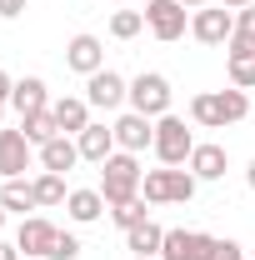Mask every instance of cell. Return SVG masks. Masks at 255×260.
<instances>
[{
	"label": "cell",
	"mask_w": 255,
	"mask_h": 260,
	"mask_svg": "<svg viewBox=\"0 0 255 260\" xmlns=\"http://www.w3.org/2000/svg\"><path fill=\"white\" fill-rule=\"evenodd\" d=\"M230 85L235 90H255V55L250 60H230Z\"/></svg>",
	"instance_id": "26"
},
{
	"label": "cell",
	"mask_w": 255,
	"mask_h": 260,
	"mask_svg": "<svg viewBox=\"0 0 255 260\" xmlns=\"http://www.w3.org/2000/svg\"><path fill=\"white\" fill-rule=\"evenodd\" d=\"M20 10H25V0H0V15H5V20H15Z\"/></svg>",
	"instance_id": "32"
},
{
	"label": "cell",
	"mask_w": 255,
	"mask_h": 260,
	"mask_svg": "<svg viewBox=\"0 0 255 260\" xmlns=\"http://www.w3.org/2000/svg\"><path fill=\"white\" fill-rule=\"evenodd\" d=\"M210 260H245V255H240V245H235V240H215Z\"/></svg>",
	"instance_id": "29"
},
{
	"label": "cell",
	"mask_w": 255,
	"mask_h": 260,
	"mask_svg": "<svg viewBox=\"0 0 255 260\" xmlns=\"http://www.w3.org/2000/svg\"><path fill=\"white\" fill-rule=\"evenodd\" d=\"M140 30H145V10H115L110 15V35L115 40H135Z\"/></svg>",
	"instance_id": "25"
},
{
	"label": "cell",
	"mask_w": 255,
	"mask_h": 260,
	"mask_svg": "<svg viewBox=\"0 0 255 260\" xmlns=\"http://www.w3.org/2000/svg\"><path fill=\"white\" fill-rule=\"evenodd\" d=\"M225 165H230V155H225V145H195L190 150V160H185V170H190L195 180H220L225 175Z\"/></svg>",
	"instance_id": "15"
},
{
	"label": "cell",
	"mask_w": 255,
	"mask_h": 260,
	"mask_svg": "<svg viewBox=\"0 0 255 260\" xmlns=\"http://www.w3.org/2000/svg\"><path fill=\"white\" fill-rule=\"evenodd\" d=\"M160 240H165V230L155 220H140L135 230H125V250H135V255H160Z\"/></svg>",
	"instance_id": "21"
},
{
	"label": "cell",
	"mask_w": 255,
	"mask_h": 260,
	"mask_svg": "<svg viewBox=\"0 0 255 260\" xmlns=\"http://www.w3.org/2000/svg\"><path fill=\"white\" fill-rule=\"evenodd\" d=\"M0 205H5L10 215H20V220H25V210H35L40 200H35V185H30V180H5V190H0Z\"/></svg>",
	"instance_id": "20"
},
{
	"label": "cell",
	"mask_w": 255,
	"mask_h": 260,
	"mask_svg": "<svg viewBox=\"0 0 255 260\" xmlns=\"http://www.w3.org/2000/svg\"><path fill=\"white\" fill-rule=\"evenodd\" d=\"M235 30H245V35H255V5H245L240 15H235Z\"/></svg>",
	"instance_id": "30"
},
{
	"label": "cell",
	"mask_w": 255,
	"mask_h": 260,
	"mask_svg": "<svg viewBox=\"0 0 255 260\" xmlns=\"http://www.w3.org/2000/svg\"><path fill=\"white\" fill-rule=\"evenodd\" d=\"M195 180L190 170H180V165H165V170H145V180H140V195L150 200V205H185L195 195Z\"/></svg>",
	"instance_id": "3"
},
{
	"label": "cell",
	"mask_w": 255,
	"mask_h": 260,
	"mask_svg": "<svg viewBox=\"0 0 255 260\" xmlns=\"http://www.w3.org/2000/svg\"><path fill=\"white\" fill-rule=\"evenodd\" d=\"M160 155V165H185L195 150V135L185 130V120L180 115H160L155 120V145H150Z\"/></svg>",
	"instance_id": "5"
},
{
	"label": "cell",
	"mask_w": 255,
	"mask_h": 260,
	"mask_svg": "<svg viewBox=\"0 0 255 260\" xmlns=\"http://www.w3.org/2000/svg\"><path fill=\"white\" fill-rule=\"evenodd\" d=\"M75 255H80V240H75L70 230H60V235H55V250H50V260H75Z\"/></svg>",
	"instance_id": "28"
},
{
	"label": "cell",
	"mask_w": 255,
	"mask_h": 260,
	"mask_svg": "<svg viewBox=\"0 0 255 260\" xmlns=\"http://www.w3.org/2000/svg\"><path fill=\"white\" fill-rule=\"evenodd\" d=\"M145 25H150L155 40L170 45V40H180V35H185L190 20H185V5H180V0H150V5H145Z\"/></svg>",
	"instance_id": "7"
},
{
	"label": "cell",
	"mask_w": 255,
	"mask_h": 260,
	"mask_svg": "<svg viewBox=\"0 0 255 260\" xmlns=\"http://www.w3.org/2000/svg\"><path fill=\"white\" fill-rule=\"evenodd\" d=\"M180 5H185V10H205L210 0H180Z\"/></svg>",
	"instance_id": "35"
},
{
	"label": "cell",
	"mask_w": 255,
	"mask_h": 260,
	"mask_svg": "<svg viewBox=\"0 0 255 260\" xmlns=\"http://www.w3.org/2000/svg\"><path fill=\"white\" fill-rule=\"evenodd\" d=\"M85 100L100 105V110H120L130 100V80H120L115 70H95V75L85 80Z\"/></svg>",
	"instance_id": "12"
},
{
	"label": "cell",
	"mask_w": 255,
	"mask_h": 260,
	"mask_svg": "<svg viewBox=\"0 0 255 260\" xmlns=\"http://www.w3.org/2000/svg\"><path fill=\"white\" fill-rule=\"evenodd\" d=\"M225 45H230V50H225V60H250V55H255V35H245V30H235Z\"/></svg>",
	"instance_id": "27"
},
{
	"label": "cell",
	"mask_w": 255,
	"mask_h": 260,
	"mask_svg": "<svg viewBox=\"0 0 255 260\" xmlns=\"http://www.w3.org/2000/svg\"><path fill=\"white\" fill-rule=\"evenodd\" d=\"M50 110H55L60 135H80V130L90 125V100H85V95H65V100H55Z\"/></svg>",
	"instance_id": "17"
},
{
	"label": "cell",
	"mask_w": 255,
	"mask_h": 260,
	"mask_svg": "<svg viewBox=\"0 0 255 260\" xmlns=\"http://www.w3.org/2000/svg\"><path fill=\"white\" fill-rule=\"evenodd\" d=\"M115 5H120V0H115Z\"/></svg>",
	"instance_id": "40"
},
{
	"label": "cell",
	"mask_w": 255,
	"mask_h": 260,
	"mask_svg": "<svg viewBox=\"0 0 255 260\" xmlns=\"http://www.w3.org/2000/svg\"><path fill=\"white\" fill-rule=\"evenodd\" d=\"M135 260H160V255H135Z\"/></svg>",
	"instance_id": "39"
},
{
	"label": "cell",
	"mask_w": 255,
	"mask_h": 260,
	"mask_svg": "<svg viewBox=\"0 0 255 260\" xmlns=\"http://www.w3.org/2000/svg\"><path fill=\"white\" fill-rule=\"evenodd\" d=\"M145 205H150L145 195H135V200H120V205H110V220H115L120 230H135L140 220H150V210H145Z\"/></svg>",
	"instance_id": "24"
},
{
	"label": "cell",
	"mask_w": 255,
	"mask_h": 260,
	"mask_svg": "<svg viewBox=\"0 0 255 260\" xmlns=\"http://www.w3.org/2000/svg\"><path fill=\"white\" fill-rule=\"evenodd\" d=\"M30 155L35 145L25 140V130H0V175L5 180H20L30 170Z\"/></svg>",
	"instance_id": "11"
},
{
	"label": "cell",
	"mask_w": 255,
	"mask_h": 260,
	"mask_svg": "<svg viewBox=\"0 0 255 260\" xmlns=\"http://www.w3.org/2000/svg\"><path fill=\"white\" fill-rule=\"evenodd\" d=\"M35 185V200H40V205H65V175H55V170H40V175H35L30 180Z\"/></svg>",
	"instance_id": "23"
},
{
	"label": "cell",
	"mask_w": 255,
	"mask_h": 260,
	"mask_svg": "<svg viewBox=\"0 0 255 260\" xmlns=\"http://www.w3.org/2000/svg\"><path fill=\"white\" fill-rule=\"evenodd\" d=\"M5 215H10V210H5V205H0V230H5Z\"/></svg>",
	"instance_id": "37"
},
{
	"label": "cell",
	"mask_w": 255,
	"mask_h": 260,
	"mask_svg": "<svg viewBox=\"0 0 255 260\" xmlns=\"http://www.w3.org/2000/svg\"><path fill=\"white\" fill-rule=\"evenodd\" d=\"M215 250V235L205 230H165L160 240V260H210Z\"/></svg>",
	"instance_id": "6"
},
{
	"label": "cell",
	"mask_w": 255,
	"mask_h": 260,
	"mask_svg": "<svg viewBox=\"0 0 255 260\" xmlns=\"http://www.w3.org/2000/svg\"><path fill=\"white\" fill-rule=\"evenodd\" d=\"M65 210H70L75 225L100 220V215H105V195H100V185H95V190H90V185H85V190H70V195H65Z\"/></svg>",
	"instance_id": "19"
},
{
	"label": "cell",
	"mask_w": 255,
	"mask_h": 260,
	"mask_svg": "<svg viewBox=\"0 0 255 260\" xmlns=\"http://www.w3.org/2000/svg\"><path fill=\"white\" fill-rule=\"evenodd\" d=\"M55 235H60V230L50 225V220L25 215V220H20V230H15V245H20V255H25V260H50V250H55Z\"/></svg>",
	"instance_id": "9"
},
{
	"label": "cell",
	"mask_w": 255,
	"mask_h": 260,
	"mask_svg": "<svg viewBox=\"0 0 255 260\" xmlns=\"http://www.w3.org/2000/svg\"><path fill=\"white\" fill-rule=\"evenodd\" d=\"M245 185H250V190H255V160H250V170H245Z\"/></svg>",
	"instance_id": "36"
},
{
	"label": "cell",
	"mask_w": 255,
	"mask_h": 260,
	"mask_svg": "<svg viewBox=\"0 0 255 260\" xmlns=\"http://www.w3.org/2000/svg\"><path fill=\"white\" fill-rule=\"evenodd\" d=\"M10 105H15V115L25 120L35 110H50V95H45V80L40 75H25V80H15V90H10Z\"/></svg>",
	"instance_id": "16"
},
{
	"label": "cell",
	"mask_w": 255,
	"mask_h": 260,
	"mask_svg": "<svg viewBox=\"0 0 255 260\" xmlns=\"http://www.w3.org/2000/svg\"><path fill=\"white\" fill-rule=\"evenodd\" d=\"M0 130H5V105H0Z\"/></svg>",
	"instance_id": "38"
},
{
	"label": "cell",
	"mask_w": 255,
	"mask_h": 260,
	"mask_svg": "<svg viewBox=\"0 0 255 260\" xmlns=\"http://www.w3.org/2000/svg\"><path fill=\"white\" fill-rule=\"evenodd\" d=\"M250 115V95L245 90H200V95L190 100V120L195 125H205V130H225V125H235V120H245Z\"/></svg>",
	"instance_id": "1"
},
{
	"label": "cell",
	"mask_w": 255,
	"mask_h": 260,
	"mask_svg": "<svg viewBox=\"0 0 255 260\" xmlns=\"http://www.w3.org/2000/svg\"><path fill=\"white\" fill-rule=\"evenodd\" d=\"M140 180H145L140 160H135L130 150H115L110 160L100 165V195H105V205H120V200H135V195H140Z\"/></svg>",
	"instance_id": "2"
},
{
	"label": "cell",
	"mask_w": 255,
	"mask_h": 260,
	"mask_svg": "<svg viewBox=\"0 0 255 260\" xmlns=\"http://www.w3.org/2000/svg\"><path fill=\"white\" fill-rule=\"evenodd\" d=\"M110 130H115V145L130 150V155H140L145 145H155V120H150V115H140V110H125Z\"/></svg>",
	"instance_id": "10"
},
{
	"label": "cell",
	"mask_w": 255,
	"mask_h": 260,
	"mask_svg": "<svg viewBox=\"0 0 255 260\" xmlns=\"http://www.w3.org/2000/svg\"><path fill=\"white\" fill-rule=\"evenodd\" d=\"M130 110H140V115H170V80L160 75V70H140L135 80H130Z\"/></svg>",
	"instance_id": "4"
},
{
	"label": "cell",
	"mask_w": 255,
	"mask_h": 260,
	"mask_svg": "<svg viewBox=\"0 0 255 260\" xmlns=\"http://www.w3.org/2000/svg\"><path fill=\"white\" fill-rule=\"evenodd\" d=\"M225 10H245V5H255V0H220Z\"/></svg>",
	"instance_id": "34"
},
{
	"label": "cell",
	"mask_w": 255,
	"mask_h": 260,
	"mask_svg": "<svg viewBox=\"0 0 255 260\" xmlns=\"http://www.w3.org/2000/svg\"><path fill=\"white\" fill-rule=\"evenodd\" d=\"M190 35L200 45H225V40L235 35V15H230L225 5H205V10L190 15Z\"/></svg>",
	"instance_id": "8"
},
{
	"label": "cell",
	"mask_w": 255,
	"mask_h": 260,
	"mask_svg": "<svg viewBox=\"0 0 255 260\" xmlns=\"http://www.w3.org/2000/svg\"><path fill=\"white\" fill-rule=\"evenodd\" d=\"M20 130H25V140H30L35 150H40L45 140H55V135H60V125H55V110H35V115H25V120H20Z\"/></svg>",
	"instance_id": "22"
},
{
	"label": "cell",
	"mask_w": 255,
	"mask_h": 260,
	"mask_svg": "<svg viewBox=\"0 0 255 260\" xmlns=\"http://www.w3.org/2000/svg\"><path fill=\"white\" fill-rule=\"evenodd\" d=\"M0 260H25V255H20V245H15V240H5V235H0Z\"/></svg>",
	"instance_id": "31"
},
{
	"label": "cell",
	"mask_w": 255,
	"mask_h": 260,
	"mask_svg": "<svg viewBox=\"0 0 255 260\" xmlns=\"http://www.w3.org/2000/svg\"><path fill=\"white\" fill-rule=\"evenodd\" d=\"M75 145H80V160H90V165H105L115 150H120V145H115V130H110V125H95V120L75 135Z\"/></svg>",
	"instance_id": "14"
},
{
	"label": "cell",
	"mask_w": 255,
	"mask_h": 260,
	"mask_svg": "<svg viewBox=\"0 0 255 260\" xmlns=\"http://www.w3.org/2000/svg\"><path fill=\"white\" fill-rule=\"evenodd\" d=\"M65 65L75 70V75H95V70H105V45H100V35H75L70 45H65Z\"/></svg>",
	"instance_id": "13"
},
{
	"label": "cell",
	"mask_w": 255,
	"mask_h": 260,
	"mask_svg": "<svg viewBox=\"0 0 255 260\" xmlns=\"http://www.w3.org/2000/svg\"><path fill=\"white\" fill-rule=\"evenodd\" d=\"M10 90H15V80H10V70H0V105H10Z\"/></svg>",
	"instance_id": "33"
},
{
	"label": "cell",
	"mask_w": 255,
	"mask_h": 260,
	"mask_svg": "<svg viewBox=\"0 0 255 260\" xmlns=\"http://www.w3.org/2000/svg\"><path fill=\"white\" fill-rule=\"evenodd\" d=\"M40 165H45V170H55V175H65V170H75V165H80V145H75L70 135H55V140H45V145H40Z\"/></svg>",
	"instance_id": "18"
}]
</instances>
